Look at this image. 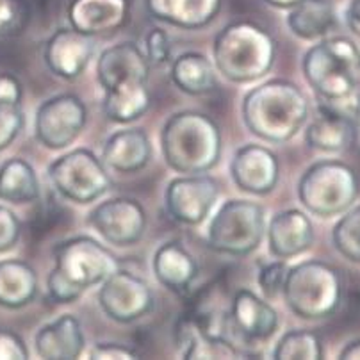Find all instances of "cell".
Listing matches in <instances>:
<instances>
[{
  "label": "cell",
  "mask_w": 360,
  "mask_h": 360,
  "mask_svg": "<svg viewBox=\"0 0 360 360\" xmlns=\"http://www.w3.org/2000/svg\"><path fill=\"white\" fill-rule=\"evenodd\" d=\"M150 66L145 52L132 41L105 49L96 61V79L104 89L105 116L115 123H132L150 108Z\"/></svg>",
  "instance_id": "obj_1"
},
{
  "label": "cell",
  "mask_w": 360,
  "mask_h": 360,
  "mask_svg": "<svg viewBox=\"0 0 360 360\" xmlns=\"http://www.w3.org/2000/svg\"><path fill=\"white\" fill-rule=\"evenodd\" d=\"M309 100L302 88L285 79H271L250 89L241 105L246 129L268 143L295 138L309 120Z\"/></svg>",
  "instance_id": "obj_2"
},
{
  "label": "cell",
  "mask_w": 360,
  "mask_h": 360,
  "mask_svg": "<svg viewBox=\"0 0 360 360\" xmlns=\"http://www.w3.org/2000/svg\"><path fill=\"white\" fill-rule=\"evenodd\" d=\"M118 268V259L96 239L89 236L66 239L54 248V268L46 278L49 296L58 303L77 302Z\"/></svg>",
  "instance_id": "obj_3"
},
{
  "label": "cell",
  "mask_w": 360,
  "mask_h": 360,
  "mask_svg": "<svg viewBox=\"0 0 360 360\" xmlns=\"http://www.w3.org/2000/svg\"><path fill=\"white\" fill-rule=\"evenodd\" d=\"M221 131L209 115L180 111L166 120L161 150L166 165L176 173H207L221 158Z\"/></svg>",
  "instance_id": "obj_4"
},
{
  "label": "cell",
  "mask_w": 360,
  "mask_h": 360,
  "mask_svg": "<svg viewBox=\"0 0 360 360\" xmlns=\"http://www.w3.org/2000/svg\"><path fill=\"white\" fill-rule=\"evenodd\" d=\"M276 43L264 27L253 22H232L218 32L212 45L214 66L226 81L250 84L275 65Z\"/></svg>",
  "instance_id": "obj_5"
},
{
  "label": "cell",
  "mask_w": 360,
  "mask_h": 360,
  "mask_svg": "<svg viewBox=\"0 0 360 360\" xmlns=\"http://www.w3.org/2000/svg\"><path fill=\"white\" fill-rule=\"evenodd\" d=\"M303 75L330 104H342L360 88V49L345 36L323 38L303 56Z\"/></svg>",
  "instance_id": "obj_6"
},
{
  "label": "cell",
  "mask_w": 360,
  "mask_h": 360,
  "mask_svg": "<svg viewBox=\"0 0 360 360\" xmlns=\"http://www.w3.org/2000/svg\"><path fill=\"white\" fill-rule=\"evenodd\" d=\"M282 298L300 319H326L341 305L342 278L326 262L303 261L289 268Z\"/></svg>",
  "instance_id": "obj_7"
},
{
  "label": "cell",
  "mask_w": 360,
  "mask_h": 360,
  "mask_svg": "<svg viewBox=\"0 0 360 360\" xmlns=\"http://www.w3.org/2000/svg\"><path fill=\"white\" fill-rule=\"evenodd\" d=\"M360 193L356 172L342 161H318L305 169L298 182L303 207L319 218L345 214Z\"/></svg>",
  "instance_id": "obj_8"
},
{
  "label": "cell",
  "mask_w": 360,
  "mask_h": 360,
  "mask_svg": "<svg viewBox=\"0 0 360 360\" xmlns=\"http://www.w3.org/2000/svg\"><path fill=\"white\" fill-rule=\"evenodd\" d=\"M266 236V211L252 200L223 202L207 226V246L218 253L243 257L255 252Z\"/></svg>",
  "instance_id": "obj_9"
},
{
  "label": "cell",
  "mask_w": 360,
  "mask_h": 360,
  "mask_svg": "<svg viewBox=\"0 0 360 360\" xmlns=\"http://www.w3.org/2000/svg\"><path fill=\"white\" fill-rule=\"evenodd\" d=\"M49 179L63 198L86 205L111 189L108 166L91 150L75 148L50 162Z\"/></svg>",
  "instance_id": "obj_10"
},
{
  "label": "cell",
  "mask_w": 360,
  "mask_h": 360,
  "mask_svg": "<svg viewBox=\"0 0 360 360\" xmlns=\"http://www.w3.org/2000/svg\"><path fill=\"white\" fill-rule=\"evenodd\" d=\"M88 122V109L81 96L61 93L50 96L34 116V136L45 148L63 150L77 141Z\"/></svg>",
  "instance_id": "obj_11"
},
{
  "label": "cell",
  "mask_w": 360,
  "mask_h": 360,
  "mask_svg": "<svg viewBox=\"0 0 360 360\" xmlns=\"http://www.w3.org/2000/svg\"><path fill=\"white\" fill-rule=\"evenodd\" d=\"M98 305L116 323H134L153 309V292L143 276L129 269H115L100 284Z\"/></svg>",
  "instance_id": "obj_12"
},
{
  "label": "cell",
  "mask_w": 360,
  "mask_h": 360,
  "mask_svg": "<svg viewBox=\"0 0 360 360\" xmlns=\"http://www.w3.org/2000/svg\"><path fill=\"white\" fill-rule=\"evenodd\" d=\"M219 196V182L205 173L176 176L165 191V205L175 221L195 226L207 219Z\"/></svg>",
  "instance_id": "obj_13"
},
{
  "label": "cell",
  "mask_w": 360,
  "mask_h": 360,
  "mask_svg": "<svg viewBox=\"0 0 360 360\" xmlns=\"http://www.w3.org/2000/svg\"><path fill=\"white\" fill-rule=\"evenodd\" d=\"M88 221L109 245L132 246L145 234L146 211L138 200L115 196L100 202L89 212Z\"/></svg>",
  "instance_id": "obj_14"
},
{
  "label": "cell",
  "mask_w": 360,
  "mask_h": 360,
  "mask_svg": "<svg viewBox=\"0 0 360 360\" xmlns=\"http://www.w3.org/2000/svg\"><path fill=\"white\" fill-rule=\"evenodd\" d=\"M278 328V314L266 298L239 289L230 302L229 333L234 345L264 342Z\"/></svg>",
  "instance_id": "obj_15"
},
{
  "label": "cell",
  "mask_w": 360,
  "mask_h": 360,
  "mask_svg": "<svg viewBox=\"0 0 360 360\" xmlns=\"http://www.w3.org/2000/svg\"><path fill=\"white\" fill-rule=\"evenodd\" d=\"M230 175L239 191L264 196L278 184L280 161L273 150L250 143L234 152Z\"/></svg>",
  "instance_id": "obj_16"
},
{
  "label": "cell",
  "mask_w": 360,
  "mask_h": 360,
  "mask_svg": "<svg viewBox=\"0 0 360 360\" xmlns=\"http://www.w3.org/2000/svg\"><path fill=\"white\" fill-rule=\"evenodd\" d=\"M95 52L93 36L73 27H61L50 36L43 49V59L50 72L65 81H73L84 73Z\"/></svg>",
  "instance_id": "obj_17"
},
{
  "label": "cell",
  "mask_w": 360,
  "mask_h": 360,
  "mask_svg": "<svg viewBox=\"0 0 360 360\" xmlns=\"http://www.w3.org/2000/svg\"><path fill=\"white\" fill-rule=\"evenodd\" d=\"M269 253L288 261L305 253L314 243V226L311 218L300 209H288L275 214L266 229Z\"/></svg>",
  "instance_id": "obj_18"
},
{
  "label": "cell",
  "mask_w": 360,
  "mask_h": 360,
  "mask_svg": "<svg viewBox=\"0 0 360 360\" xmlns=\"http://www.w3.org/2000/svg\"><path fill=\"white\" fill-rule=\"evenodd\" d=\"M309 148L325 153H339L355 143V129L348 111L333 104H321L305 131Z\"/></svg>",
  "instance_id": "obj_19"
},
{
  "label": "cell",
  "mask_w": 360,
  "mask_h": 360,
  "mask_svg": "<svg viewBox=\"0 0 360 360\" xmlns=\"http://www.w3.org/2000/svg\"><path fill=\"white\" fill-rule=\"evenodd\" d=\"M66 16L70 27L82 34H108L125 25L129 0H72Z\"/></svg>",
  "instance_id": "obj_20"
},
{
  "label": "cell",
  "mask_w": 360,
  "mask_h": 360,
  "mask_svg": "<svg viewBox=\"0 0 360 360\" xmlns=\"http://www.w3.org/2000/svg\"><path fill=\"white\" fill-rule=\"evenodd\" d=\"M82 323L73 314H63L46 323L34 335V349L46 360H72L84 352Z\"/></svg>",
  "instance_id": "obj_21"
},
{
  "label": "cell",
  "mask_w": 360,
  "mask_h": 360,
  "mask_svg": "<svg viewBox=\"0 0 360 360\" xmlns=\"http://www.w3.org/2000/svg\"><path fill=\"white\" fill-rule=\"evenodd\" d=\"M152 145L143 129H123L109 136L102 150V161L118 173L141 172L152 159Z\"/></svg>",
  "instance_id": "obj_22"
},
{
  "label": "cell",
  "mask_w": 360,
  "mask_h": 360,
  "mask_svg": "<svg viewBox=\"0 0 360 360\" xmlns=\"http://www.w3.org/2000/svg\"><path fill=\"white\" fill-rule=\"evenodd\" d=\"M152 268L159 284L176 295L188 291L198 275L195 257L180 241L162 243L153 253Z\"/></svg>",
  "instance_id": "obj_23"
},
{
  "label": "cell",
  "mask_w": 360,
  "mask_h": 360,
  "mask_svg": "<svg viewBox=\"0 0 360 360\" xmlns=\"http://www.w3.org/2000/svg\"><path fill=\"white\" fill-rule=\"evenodd\" d=\"M223 0H146V9L159 22L180 29H202L218 16Z\"/></svg>",
  "instance_id": "obj_24"
},
{
  "label": "cell",
  "mask_w": 360,
  "mask_h": 360,
  "mask_svg": "<svg viewBox=\"0 0 360 360\" xmlns=\"http://www.w3.org/2000/svg\"><path fill=\"white\" fill-rule=\"evenodd\" d=\"M175 345L184 359H236L241 355L234 342L209 335L188 312L176 321Z\"/></svg>",
  "instance_id": "obj_25"
},
{
  "label": "cell",
  "mask_w": 360,
  "mask_h": 360,
  "mask_svg": "<svg viewBox=\"0 0 360 360\" xmlns=\"http://www.w3.org/2000/svg\"><path fill=\"white\" fill-rule=\"evenodd\" d=\"M38 295V275L29 262L20 259L0 261V307L22 309Z\"/></svg>",
  "instance_id": "obj_26"
},
{
  "label": "cell",
  "mask_w": 360,
  "mask_h": 360,
  "mask_svg": "<svg viewBox=\"0 0 360 360\" xmlns=\"http://www.w3.org/2000/svg\"><path fill=\"white\" fill-rule=\"evenodd\" d=\"M338 23L332 0H302L289 9L288 27L307 41L323 39Z\"/></svg>",
  "instance_id": "obj_27"
},
{
  "label": "cell",
  "mask_w": 360,
  "mask_h": 360,
  "mask_svg": "<svg viewBox=\"0 0 360 360\" xmlns=\"http://www.w3.org/2000/svg\"><path fill=\"white\" fill-rule=\"evenodd\" d=\"M169 75L180 91L191 96L207 95L216 89L214 65L198 52H184L175 58Z\"/></svg>",
  "instance_id": "obj_28"
},
{
  "label": "cell",
  "mask_w": 360,
  "mask_h": 360,
  "mask_svg": "<svg viewBox=\"0 0 360 360\" xmlns=\"http://www.w3.org/2000/svg\"><path fill=\"white\" fill-rule=\"evenodd\" d=\"M39 198V179L31 162L11 158L0 166V200L2 202L31 203Z\"/></svg>",
  "instance_id": "obj_29"
},
{
  "label": "cell",
  "mask_w": 360,
  "mask_h": 360,
  "mask_svg": "<svg viewBox=\"0 0 360 360\" xmlns=\"http://www.w3.org/2000/svg\"><path fill=\"white\" fill-rule=\"evenodd\" d=\"M323 355L321 338L312 330H289L273 349V359L276 360H319Z\"/></svg>",
  "instance_id": "obj_30"
},
{
  "label": "cell",
  "mask_w": 360,
  "mask_h": 360,
  "mask_svg": "<svg viewBox=\"0 0 360 360\" xmlns=\"http://www.w3.org/2000/svg\"><path fill=\"white\" fill-rule=\"evenodd\" d=\"M332 243L345 259L360 264V205L348 209L333 225Z\"/></svg>",
  "instance_id": "obj_31"
},
{
  "label": "cell",
  "mask_w": 360,
  "mask_h": 360,
  "mask_svg": "<svg viewBox=\"0 0 360 360\" xmlns=\"http://www.w3.org/2000/svg\"><path fill=\"white\" fill-rule=\"evenodd\" d=\"M289 266L285 264V261L278 259L275 262H269V264L262 266L261 271H259V285H261V291L264 295V298L268 302H273L278 296H282L285 285V278H288Z\"/></svg>",
  "instance_id": "obj_32"
},
{
  "label": "cell",
  "mask_w": 360,
  "mask_h": 360,
  "mask_svg": "<svg viewBox=\"0 0 360 360\" xmlns=\"http://www.w3.org/2000/svg\"><path fill=\"white\" fill-rule=\"evenodd\" d=\"M145 56L150 66H162L172 59V41L165 29L153 27L146 32Z\"/></svg>",
  "instance_id": "obj_33"
},
{
  "label": "cell",
  "mask_w": 360,
  "mask_h": 360,
  "mask_svg": "<svg viewBox=\"0 0 360 360\" xmlns=\"http://www.w3.org/2000/svg\"><path fill=\"white\" fill-rule=\"evenodd\" d=\"M25 125L22 105L18 108H0V152L8 148Z\"/></svg>",
  "instance_id": "obj_34"
},
{
  "label": "cell",
  "mask_w": 360,
  "mask_h": 360,
  "mask_svg": "<svg viewBox=\"0 0 360 360\" xmlns=\"http://www.w3.org/2000/svg\"><path fill=\"white\" fill-rule=\"evenodd\" d=\"M22 236V223L18 216L6 205H0V253H6L16 246Z\"/></svg>",
  "instance_id": "obj_35"
},
{
  "label": "cell",
  "mask_w": 360,
  "mask_h": 360,
  "mask_svg": "<svg viewBox=\"0 0 360 360\" xmlns=\"http://www.w3.org/2000/svg\"><path fill=\"white\" fill-rule=\"evenodd\" d=\"M29 359V349L13 330L0 328V360H25Z\"/></svg>",
  "instance_id": "obj_36"
},
{
  "label": "cell",
  "mask_w": 360,
  "mask_h": 360,
  "mask_svg": "<svg viewBox=\"0 0 360 360\" xmlns=\"http://www.w3.org/2000/svg\"><path fill=\"white\" fill-rule=\"evenodd\" d=\"M23 100V86L16 75L0 72V108H18Z\"/></svg>",
  "instance_id": "obj_37"
},
{
  "label": "cell",
  "mask_w": 360,
  "mask_h": 360,
  "mask_svg": "<svg viewBox=\"0 0 360 360\" xmlns=\"http://www.w3.org/2000/svg\"><path fill=\"white\" fill-rule=\"evenodd\" d=\"M88 356L96 360H131L136 359L138 353L129 346L118 345V342H98V345L93 346Z\"/></svg>",
  "instance_id": "obj_38"
},
{
  "label": "cell",
  "mask_w": 360,
  "mask_h": 360,
  "mask_svg": "<svg viewBox=\"0 0 360 360\" xmlns=\"http://www.w3.org/2000/svg\"><path fill=\"white\" fill-rule=\"evenodd\" d=\"M18 20V8L15 0H0V36L8 34Z\"/></svg>",
  "instance_id": "obj_39"
},
{
  "label": "cell",
  "mask_w": 360,
  "mask_h": 360,
  "mask_svg": "<svg viewBox=\"0 0 360 360\" xmlns=\"http://www.w3.org/2000/svg\"><path fill=\"white\" fill-rule=\"evenodd\" d=\"M346 23L349 31L360 38V0H352L346 9Z\"/></svg>",
  "instance_id": "obj_40"
},
{
  "label": "cell",
  "mask_w": 360,
  "mask_h": 360,
  "mask_svg": "<svg viewBox=\"0 0 360 360\" xmlns=\"http://www.w3.org/2000/svg\"><path fill=\"white\" fill-rule=\"evenodd\" d=\"M339 359L342 360H360V339L348 342L339 353Z\"/></svg>",
  "instance_id": "obj_41"
},
{
  "label": "cell",
  "mask_w": 360,
  "mask_h": 360,
  "mask_svg": "<svg viewBox=\"0 0 360 360\" xmlns=\"http://www.w3.org/2000/svg\"><path fill=\"white\" fill-rule=\"evenodd\" d=\"M266 4L273 6V8H278V9H291L292 6H296L298 2L302 0H264Z\"/></svg>",
  "instance_id": "obj_42"
}]
</instances>
